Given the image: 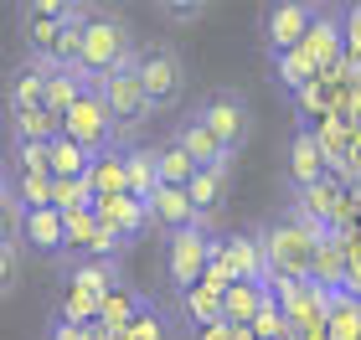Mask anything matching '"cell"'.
Listing matches in <instances>:
<instances>
[{
  "instance_id": "30bf717a",
  "label": "cell",
  "mask_w": 361,
  "mask_h": 340,
  "mask_svg": "<svg viewBox=\"0 0 361 340\" xmlns=\"http://www.w3.org/2000/svg\"><path fill=\"white\" fill-rule=\"evenodd\" d=\"M310 21H315V6H300V0H284V6H269L264 11V52L279 57V52H294L305 42Z\"/></svg>"
},
{
  "instance_id": "44dd1931",
  "label": "cell",
  "mask_w": 361,
  "mask_h": 340,
  "mask_svg": "<svg viewBox=\"0 0 361 340\" xmlns=\"http://www.w3.org/2000/svg\"><path fill=\"white\" fill-rule=\"evenodd\" d=\"M176 325H186L191 335L207 330V325H222V294H212V289L191 284L186 294H176Z\"/></svg>"
},
{
  "instance_id": "52a82bcc",
  "label": "cell",
  "mask_w": 361,
  "mask_h": 340,
  "mask_svg": "<svg viewBox=\"0 0 361 340\" xmlns=\"http://www.w3.org/2000/svg\"><path fill=\"white\" fill-rule=\"evenodd\" d=\"M78 11H83V6H73V0H31V6H21V11H16V15H21V37H26V52H31V62L52 68L57 37H62V26H68Z\"/></svg>"
},
{
  "instance_id": "e0dca14e",
  "label": "cell",
  "mask_w": 361,
  "mask_h": 340,
  "mask_svg": "<svg viewBox=\"0 0 361 340\" xmlns=\"http://www.w3.org/2000/svg\"><path fill=\"white\" fill-rule=\"evenodd\" d=\"M171 139L180 144V155H186L196 170H212V165H233V160H227V150H222L217 139H212V129H207L202 119H180V124L171 129Z\"/></svg>"
},
{
  "instance_id": "4fadbf2b",
  "label": "cell",
  "mask_w": 361,
  "mask_h": 340,
  "mask_svg": "<svg viewBox=\"0 0 361 340\" xmlns=\"http://www.w3.org/2000/svg\"><path fill=\"white\" fill-rule=\"evenodd\" d=\"M227 191H233V165H212V170H196L191 181H186V201H191V212L196 222H207L227 206Z\"/></svg>"
},
{
  "instance_id": "9c48e42d",
  "label": "cell",
  "mask_w": 361,
  "mask_h": 340,
  "mask_svg": "<svg viewBox=\"0 0 361 340\" xmlns=\"http://www.w3.org/2000/svg\"><path fill=\"white\" fill-rule=\"evenodd\" d=\"M217 258L227 263L233 284H269V263H264V248H258V232H253V227L217 232Z\"/></svg>"
},
{
  "instance_id": "4dcf8cb0",
  "label": "cell",
  "mask_w": 361,
  "mask_h": 340,
  "mask_svg": "<svg viewBox=\"0 0 361 340\" xmlns=\"http://www.w3.org/2000/svg\"><path fill=\"white\" fill-rule=\"evenodd\" d=\"M341 73H361V6H341Z\"/></svg>"
},
{
  "instance_id": "1f68e13d",
  "label": "cell",
  "mask_w": 361,
  "mask_h": 340,
  "mask_svg": "<svg viewBox=\"0 0 361 340\" xmlns=\"http://www.w3.org/2000/svg\"><path fill=\"white\" fill-rule=\"evenodd\" d=\"M11 196L21 212H47L52 206V181L47 175H11Z\"/></svg>"
},
{
  "instance_id": "ba28073f",
  "label": "cell",
  "mask_w": 361,
  "mask_h": 340,
  "mask_svg": "<svg viewBox=\"0 0 361 340\" xmlns=\"http://www.w3.org/2000/svg\"><path fill=\"white\" fill-rule=\"evenodd\" d=\"M62 134H68L88 160L119 144V134H114V124H109V113H104V103H98L93 88H83V93H78V103L62 113Z\"/></svg>"
},
{
  "instance_id": "cb8c5ba5",
  "label": "cell",
  "mask_w": 361,
  "mask_h": 340,
  "mask_svg": "<svg viewBox=\"0 0 361 340\" xmlns=\"http://www.w3.org/2000/svg\"><path fill=\"white\" fill-rule=\"evenodd\" d=\"M140 289L135 284H124V289H114L109 299H98V320H93V330H104V335H124V325L135 320V310H140Z\"/></svg>"
},
{
  "instance_id": "9a60e30c",
  "label": "cell",
  "mask_w": 361,
  "mask_h": 340,
  "mask_svg": "<svg viewBox=\"0 0 361 340\" xmlns=\"http://www.w3.org/2000/svg\"><path fill=\"white\" fill-rule=\"evenodd\" d=\"M68 284L83 289L93 299H109L114 289H124V258H83V263H68Z\"/></svg>"
},
{
  "instance_id": "f546056e",
  "label": "cell",
  "mask_w": 361,
  "mask_h": 340,
  "mask_svg": "<svg viewBox=\"0 0 361 340\" xmlns=\"http://www.w3.org/2000/svg\"><path fill=\"white\" fill-rule=\"evenodd\" d=\"M155 175H160V186H180V191H186V181L196 175V165L180 155L176 139H160L155 144Z\"/></svg>"
},
{
  "instance_id": "ab89813d",
  "label": "cell",
  "mask_w": 361,
  "mask_h": 340,
  "mask_svg": "<svg viewBox=\"0 0 361 340\" xmlns=\"http://www.w3.org/2000/svg\"><path fill=\"white\" fill-rule=\"evenodd\" d=\"M47 340H109L104 330H73V325H57V320H52V325H47Z\"/></svg>"
},
{
  "instance_id": "f1b7e54d",
  "label": "cell",
  "mask_w": 361,
  "mask_h": 340,
  "mask_svg": "<svg viewBox=\"0 0 361 340\" xmlns=\"http://www.w3.org/2000/svg\"><path fill=\"white\" fill-rule=\"evenodd\" d=\"M325 340H361V304L346 294L325 299Z\"/></svg>"
},
{
  "instance_id": "74e56055",
  "label": "cell",
  "mask_w": 361,
  "mask_h": 340,
  "mask_svg": "<svg viewBox=\"0 0 361 340\" xmlns=\"http://www.w3.org/2000/svg\"><path fill=\"white\" fill-rule=\"evenodd\" d=\"M16 232H21V206H16L11 175H6V186H0V242H16Z\"/></svg>"
},
{
  "instance_id": "277c9868",
  "label": "cell",
  "mask_w": 361,
  "mask_h": 340,
  "mask_svg": "<svg viewBox=\"0 0 361 340\" xmlns=\"http://www.w3.org/2000/svg\"><path fill=\"white\" fill-rule=\"evenodd\" d=\"M191 119H202V124L212 129V139L227 150V160H238V150L253 139V103H248V93L233 88V83L207 88Z\"/></svg>"
},
{
  "instance_id": "7402d4cb",
  "label": "cell",
  "mask_w": 361,
  "mask_h": 340,
  "mask_svg": "<svg viewBox=\"0 0 361 340\" xmlns=\"http://www.w3.org/2000/svg\"><path fill=\"white\" fill-rule=\"evenodd\" d=\"M78 93H83V83H78V73H73V68H47V83H42V113H47V119H57V129H62V113L78 103Z\"/></svg>"
},
{
  "instance_id": "6da1fadb",
  "label": "cell",
  "mask_w": 361,
  "mask_h": 340,
  "mask_svg": "<svg viewBox=\"0 0 361 340\" xmlns=\"http://www.w3.org/2000/svg\"><path fill=\"white\" fill-rule=\"evenodd\" d=\"M129 57H135V31H129V21L119 11H98L93 6L88 21H83V37H78V62H73L78 83L98 88L109 73H119Z\"/></svg>"
},
{
  "instance_id": "603a6c76",
  "label": "cell",
  "mask_w": 361,
  "mask_h": 340,
  "mask_svg": "<svg viewBox=\"0 0 361 340\" xmlns=\"http://www.w3.org/2000/svg\"><path fill=\"white\" fill-rule=\"evenodd\" d=\"M98 212H104L109 222H114V232H119L129 248L150 232V212H145V201H129V196H114V201H93Z\"/></svg>"
},
{
  "instance_id": "7c38bea8",
  "label": "cell",
  "mask_w": 361,
  "mask_h": 340,
  "mask_svg": "<svg viewBox=\"0 0 361 340\" xmlns=\"http://www.w3.org/2000/svg\"><path fill=\"white\" fill-rule=\"evenodd\" d=\"M300 46L320 73H336L341 68V6H315V21H310Z\"/></svg>"
},
{
  "instance_id": "2e32d148",
  "label": "cell",
  "mask_w": 361,
  "mask_h": 340,
  "mask_svg": "<svg viewBox=\"0 0 361 340\" xmlns=\"http://www.w3.org/2000/svg\"><path fill=\"white\" fill-rule=\"evenodd\" d=\"M145 212H150V232H166V237L196 227V212H191V201H186L180 186H155V196L145 201Z\"/></svg>"
},
{
  "instance_id": "ffe728a7",
  "label": "cell",
  "mask_w": 361,
  "mask_h": 340,
  "mask_svg": "<svg viewBox=\"0 0 361 340\" xmlns=\"http://www.w3.org/2000/svg\"><path fill=\"white\" fill-rule=\"evenodd\" d=\"M42 83H47V68H42V62H31V57L11 73V83H6V108H11V119L42 108Z\"/></svg>"
},
{
  "instance_id": "8fae6325",
  "label": "cell",
  "mask_w": 361,
  "mask_h": 340,
  "mask_svg": "<svg viewBox=\"0 0 361 340\" xmlns=\"http://www.w3.org/2000/svg\"><path fill=\"white\" fill-rule=\"evenodd\" d=\"M21 258H42V263H62V217L47 212H21V232H16Z\"/></svg>"
},
{
  "instance_id": "83f0119b",
  "label": "cell",
  "mask_w": 361,
  "mask_h": 340,
  "mask_svg": "<svg viewBox=\"0 0 361 340\" xmlns=\"http://www.w3.org/2000/svg\"><path fill=\"white\" fill-rule=\"evenodd\" d=\"M52 320H57V325H73V330H93V320H98V299L83 294V289H73V284H62Z\"/></svg>"
},
{
  "instance_id": "8d00e7d4",
  "label": "cell",
  "mask_w": 361,
  "mask_h": 340,
  "mask_svg": "<svg viewBox=\"0 0 361 340\" xmlns=\"http://www.w3.org/2000/svg\"><path fill=\"white\" fill-rule=\"evenodd\" d=\"M336 294H346V299H356L361 304V248L346 237V263H341V289Z\"/></svg>"
},
{
  "instance_id": "b9f144b4",
  "label": "cell",
  "mask_w": 361,
  "mask_h": 340,
  "mask_svg": "<svg viewBox=\"0 0 361 340\" xmlns=\"http://www.w3.org/2000/svg\"><path fill=\"white\" fill-rule=\"evenodd\" d=\"M0 186H6V160H0Z\"/></svg>"
},
{
  "instance_id": "4316f807",
  "label": "cell",
  "mask_w": 361,
  "mask_h": 340,
  "mask_svg": "<svg viewBox=\"0 0 361 340\" xmlns=\"http://www.w3.org/2000/svg\"><path fill=\"white\" fill-rule=\"evenodd\" d=\"M83 170H88V155L68 134H57L47 144V181H83Z\"/></svg>"
},
{
  "instance_id": "7a4b0ae2",
  "label": "cell",
  "mask_w": 361,
  "mask_h": 340,
  "mask_svg": "<svg viewBox=\"0 0 361 340\" xmlns=\"http://www.w3.org/2000/svg\"><path fill=\"white\" fill-rule=\"evenodd\" d=\"M253 232H258V248H264L269 279H310V258H315V237H320L315 227H305L284 206L269 222H258Z\"/></svg>"
},
{
  "instance_id": "d6a6232c",
  "label": "cell",
  "mask_w": 361,
  "mask_h": 340,
  "mask_svg": "<svg viewBox=\"0 0 361 340\" xmlns=\"http://www.w3.org/2000/svg\"><path fill=\"white\" fill-rule=\"evenodd\" d=\"M62 134L57 119H47V113H21V119H11V139H26V144H52Z\"/></svg>"
},
{
  "instance_id": "5bb4252c",
  "label": "cell",
  "mask_w": 361,
  "mask_h": 340,
  "mask_svg": "<svg viewBox=\"0 0 361 340\" xmlns=\"http://www.w3.org/2000/svg\"><path fill=\"white\" fill-rule=\"evenodd\" d=\"M325 155H320V139H315V129L300 124L294 129V139H289V191H310L315 181H325Z\"/></svg>"
},
{
  "instance_id": "ac0fdd59",
  "label": "cell",
  "mask_w": 361,
  "mask_h": 340,
  "mask_svg": "<svg viewBox=\"0 0 361 340\" xmlns=\"http://www.w3.org/2000/svg\"><path fill=\"white\" fill-rule=\"evenodd\" d=\"M83 186L93 191V201H114V196H124V144H114V150H104V155H93V160H88Z\"/></svg>"
},
{
  "instance_id": "3957f363",
  "label": "cell",
  "mask_w": 361,
  "mask_h": 340,
  "mask_svg": "<svg viewBox=\"0 0 361 340\" xmlns=\"http://www.w3.org/2000/svg\"><path fill=\"white\" fill-rule=\"evenodd\" d=\"M135 77H140V88H145L150 113L180 108V99H186V88H191L186 57H180L176 42H145V46H135Z\"/></svg>"
},
{
  "instance_id": "d6986e66",
  "label": "cell",
  "mask_w": 361,
  "mask_h": 340,
  "mask_svg": "<svg viewBox=\"0 0 361 340\" xmlns=\"http://www.w3.org/2000/svg\"><path fill=\"white\" fill-rule=\"evenodd\" d=\"M160 186L155 175V144H124V196L129 201H150Z\"/></svg>"
},
{
  "instance_id": "d590c367",
  "label": "cell",
  "mask_w": 361,
  "mask_h": 340,
  "mask_svg": "<svg viewBox=\"0 0 361 340\" xmlns=\"http://www.w3.org/2000/svg\"><path fill=\"white\" fill-rule=\"evenodd\" d=\"M21 248L16 242H0V299H11L16 294V284H21Z\"/></svg>"
},
{
  "instance_id": "f35d334b",
  "label": "cell",
  "mask_w": 361,
  "mask_h": 340,
  "mask_svg": "<svg viewBox=\"0 0 361 340\" xmlns=\"http://www.w3.org/2000/svg\"><path fill=\"white\" fill-rule=\"evenodd\" d=\"M160 21H176V26H191V21H202L207 6H155Z\"/></svg>"
},
{
  "instance_id": "e575fe53",
  "label": "cell",
  "mask_w": 361,
  "mask_h": 340,
  "mask_svg": "<svg viewBox=\"0 0 361 340\" xmlns=\"http://www.w3.org/2000/svg\"><path fill=\"white\" fill-rule=\"evenodd\" d=\"M248 330H253V340H294L289 320L279 315V304H274V299H264V304H258V315L248 320Z\"/></svg>"
},
{
  "instance_id": "8992f818",
  "label": "cell",
  "mask_w": 361,
  "mask_h": 340,
  "mask_svg": "<svg viewBox=\"0 0 361 340\" xmlns=\"http://www.w3.org/2000/svg\"><path fill=\"white\" fill-rule=\"evenodd\" d=\"M212 227L196 222L186 232L166 237V258H160V273H166V289L171 294H186L191 284H202V268H207V253H212Z\"/></svg>"
},
{
  "instance_id": "60d3db41",
  "label": "cell",
  "mask_w": 361,
  "mask_h": 340,
  "mask_svg": "<svg viewBox=\"0 0 361 340\" xmlns=\"http://www.w3.org/2000/svg\"><path fill=\"white\" fill-rule=\"evenodd\" d=\"M196 340H233V330L227 325H207V330H196Z\"/></svg>"
},
{
  "instance_id": "484cf974",
  "label": "cell",
  "mask_w": 361,
  "mask_h": 340,
  "mask_svg": "<svg viewBox=\"0 0 361 340\" xmlns=\"http://www.w3.org/2000/svg\"><path fill=\"white\" fill-rule=\"evenodd\" d=\"M269 62H274V83L284 88L289 99H294V93H300L305 83H315V77H320V68L310 62L305 46H294V52H279V57H269Z\"/></svg>"
},
{
  "instance_id": "5b68a950",
  "label": "cell",
  "mask_w": 361,
  "mask_h": 340,
  "mask_svg": "<svg viewBox=\"0 0 361 340\" xmlns=\"http://www.w3.org/2000/svg\"><path fill=\"white\" fill-rule=\"evenodd\" d=\"M93 93H98V103H104V113H109V124H114V134H119V144H124L129 134H140V129L155 119L150 103H145L140 77H135V57H129L119 73H109Z\"/></svg>"
},
{
  "instance_id": "d4e9b609",
  "label": "cell",
  "mask_w": 361,
  "mask_h": 340,
  "mask_svg": "<svg viewBox=\"0 0 361 340\" xmlns=\"http://www.w3.org/2000/svg\"><path fill=\"white\" fill-rule=\"evenodd\" d=\"M264 299H269V284H227L222 289V325H248Z\"/></svg>"
},
{
  "instance_id": "836d02e7",
  "label": "cell",
  "mask_w": 361,
  "mask_h": 340,
  "mask_svg": "<svg viewBox=\"0 0 361 340\" xmlns=\"http://www.w3.org/2000/svg\"><path fill=\"white\" fill-rule=\"evenodd\" d=\"M93 206V191L83 181H52V212L57 217H78Z\"/></svg>"
}]
</instances>
